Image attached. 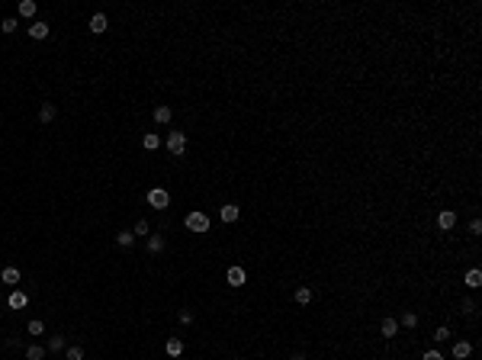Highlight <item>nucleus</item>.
<instances>
[{
	"label": "nucleus",
	"instance_id": "1",
	"mask_svg": "<svg viewBox=\"0 0 482 360\" xmlns=\"http://www.w3.org/2000/svg\"><path fill=\"white\" fill-rule=\"evenodd\" d=\"M148 206H154V209H168L170 206V193L168 190H161V187H154V190H148Z\"/></svg>",
	"mask_w": 482,
	"mask_h": 360
},
{
	"label": "nucleus",
	"instance_id": "2",
	"mask_svg": "<svg viewBox=\"0 0 482 360\" xmlns=\"http://www.w3.org/2000/svg\"><path fill=\"white\" fill-rule=\"evenodd\" d=\"M184 148H187V135L180 129H174V132H168V151L170 154H184Z\"/></svg>",
	"mask_w": 482,
	"mask_h": 360
},
{
	"label": "nucleus",
	"instance_id": "3",
	"mask_svg": "<svg viewBox=\"0 0 482 360\" xmlns=\"http://www.w3.org/2000/svg\"><path fill=\"white\" fill-rule=\"evenodd\" d=\"M187 229H190V232H209V215L199 212V209H196V212H190V215H187Z\"/></svg>",
	"mask_w": 482,
	"mask_h": 360
},
{
	"label": "nucleus",
	"instance_id": "4",
	"mask_svg": "<svg viewBox=\"0 0 482 360\" xmlns=\"http://www.w3.org/2000/svg\"><path fill=\"white\" fill-rule=\"evenodd\" d=\"M225 280L238 290V286H245V270H241V267H229V270H225Z\"/></svg>",
	"mask_w": 482,
	"mask_h": 360
},
{
	"label": "nucleus",
	"instance_id": "5",
	"mask_svg": "<svg viewBox=\"0 0 482 360\" xmlns=\"http://www.w3.org/2000/svg\"><path fill=\"white\" fill-rule=\"evenodd\" d=\"M26 302H29V296H26L23 290H13V293H10V299H7L10 309H26Z\"/></svg>",
	"mask_w": 482,
	"mask_h": 360
},
{
	"label": "nucleus",
	"instance_id": "6",
	"mask_svg": "<svg viewBox=\"0 0 482 360\" xmlns=\"http://www.w3.org/2000/svg\"><path fill=\"white\" fill-rule=\"evenodd\" d=\"M437 225H440L444 232H450L453 225H457V212H450V209H444V212L437 215Z\"/></svg>",
	"mask_w": 482,
	"mask_h": 360
},
{
	"label": "nucleus",
	"instance_id": "7",
	"mask_svg": "<svg viewBox=\"0 0 482 360\" xmlns=\"http://www.w3.org/2000/svg\"><path fill=\"white\" fill-rule=\"evenodd\" d=\"M106 26H109L106 13H93L90 16V32H106Z\"/></svg>",
	"mask_w": 482,
	"mask_h": 360
},
{
	"label": "nucleus",
	"instance_id": "8",
	"mask_svg": "<svg viewBox=\"0 0 482 360\" xmlns=\"http://www.w3.org/2000/svg\"><path fill=\"white\" fill-rule=\"evenodd\" d=\"M170 106H164V103H161V106H154V123H161V126H168L170 123Z\"/></svg>",
	"mask_w": 482,
	"mask_h": 360
},
{
	"label": "nucleus",
	"instance_id": "9",
	"mask_svg": "<svg viewBox=\"0 0 482 360\" xmlns=\"http://www.w3.org/2000/svg\"><path fill=\"white\" fill-rule=\"evenodd\" d=\"M469 354H473V344H469V341H457V344H453V357L457 360L469 357Z\"/></svg>",
	"mask_w": 482,
	"mask_h": 360
},
{
	"label": "nucleus",
	"instance_id": "10",
	"mask_svg": "<svg viewBox=\"0 0 482 360\" xmlns=\"http://www.w3.org/2000/svg\"><path fill=\"white\" fill-rule=\"evenodd\" d=\"M219 215H222V222H235L238 215H241V209H238L235 203H229V206H222V212H219Z\"/></svg>",
	"mask_w": 482,
	"mask_h": 360
},
{
	"label": "nucleus",
	"instance_id": "11",
	"mask_svg": "<svg viewBox=\"0 0 482 360\" xmlns=\"http://www.w3.org/2000/svg\"><path fill=\"white\" fill-rule=\"evenodd\" d=\"M164 351H168L170 357H180V354H184V341H180V338H170L168 344H164Z\"/></svg>",
	"mask_w": 482,
	"mask_h": 360
},
{
	"label": "nucleus",
	"instance_id": "12",
	"mask_svg": "<svg viewBox=\"0 0 482 360\" xmlns=\"http://www.w3.org/2000/svg\"><path fill=\"white\" fill-rule=\"evenodd\" d=\"M379 331H383L386 338H396V331H398V322H396V318H383V325H379Z\"/></svg>",
	"mask_w": 482,
	"mask_h": 360
},
{
	"label": "nucleus",
	"instance_id": "13",
	"mask_svg": "<svg viewBox=\"0 0 482 360\" xmlns=\"http://www.w3.org/2000/svg\"><path fill=\"white\" fill-rule=\"evenodd\" d=\"M39 119H42V123H52L55 119V103H42V106H39Z\"/></svg>",
	"mask_w": 482,
	"mask_h": 360
},
{
	"label": "nucleus",
	"instance_id": "14",
	"mask_svg": "<svg viewBox=\"0 0 482 360\" xmlns=\"http://www.w3.org/2000/svg\"><path fill=\"white\" fill-rule=\"evenodd\" d=\"M64 347H68V341H64V335H52V341H48V347L45 351H64Z\"/></svg>",
	"mask_w": 482,
	"mask_h": 360
},
{
	"label": "nucleus",
	"instance_id": "15",
	"mask_svg": "<svg viewBox=\"0 0 482 360\" xmlns=\"http://www.w3.org/2000/svg\"><path fill=\"white\" fill-rule=\"evenodd\" d=\"M148 251L161 254V251H164V238H161V235H148Z\"/></svg>",
	"mask_w": 482,
	"mask_h": 360
},
{
	"label": "nucleus",
	"instance_id": "16",
	"mask_svg": "<svg viewBox=\"0 0 482 360\" xmlns=\"http://www.w3.org/2000/svg\"><path fill=\"white\" fill-rule=\"evenodd\" d=\"M466 286H469V290H476V286H482V270H469V274H466Z\"/></svg>",
	"mask_w": 482,
	"mask_h": 360
},
{
	"label": "nucleus",
	"instance_id": "17",
	"mask_svg": "<svg viewBox=\"0 0 482 360\" xmlns=\"http://www.w3.org/2000/svg\"><path fill=\"white\" fill-rule=\"evenodd\" d=\"M29 36L32 39H45L48 36V23H32L29 26Z\"/></svg>",
	"mask_w": 482,
	"mask_h": 360
},
{
	"label": "nucleus",
	"instance_id": "18",
	"mask_svg": "<svg viewBox=\"0 0 482 360\" xmlns=\"http://www.w3.org/2000/svg\"><path fill=\"white\" fill-rule=\"evenodd\" d=\"M0 280H3V283H10V286L20 283V270H16V267H7L3 274H0Z\"/></svg>",
	"mask_w": 482,
	"mask_h": 360
},
{
	"label": "nucleus",
	"instance_id": "19",
	"mask_svg": "<svg viewBox=\"0 0 482 360\" xmlns=\"http://www.w3.org/2000/svg\"><path fill=\"white\" fill-rule=\"evenodd\" d=\"M296 302L299 306H309V302H312V290H309V286H299L296 290Z\"/></svg>",
	"mask_w": 482,
	"mask_h": 360
},
{
	"label": "nucleus",
	"instance_id": "20",
	"mask_svg": "<svg viewBox=\"0 0 482 360\" xmlns=\"http://www.w3.org/2000/svg\"><path fill=\"white\" fill-rule=\"evenodd\" d=\"M142 145H145V148H148V151H158V145H161V138H158V135H154V132H148V135H145V138H142Z\"/></svg>",
	"mask_w": 482,
	"mask_h": 360
},
{
	"label": "nucleus",
	"instance_id": "21",
	"mask_svg": "<svg viewBox=\"0 0 482 360\" xmlns=\"http://www.w3.org/2000/svg\"><path fill=\"white\" fill-rule=\"evenodd\" d=\"M132 235H138V238H148V235H151V225H148L145 219H138V222H135V232H132Z\"/></svg>",
	"mask_w": 482,
	"mask_h": 360
},
{
	"label": "nucleus",
	"instance_id": "22",
	"mask_svg": "<svg viewBox=\"0 0 482 360\" xmlns=\"http://www.w3.org/2000/svg\"><path fill=\"white\" fill-rule=\"evenodd\" d=\"M42 357H45V347H39V344L26 347V360H42Z\"/></svg>",
	"mask_w": 482,
	"mask_h": 360
},
{
	"label": "nucleus",
	"instance_id": "23",
	"mask_svg": "<svg viewBox=\"0 0 482 360\" xmlns=\"http://www.w3.org/2000/svg\"><path fill=\"white\" fill-rule=\"evenodd\" d=\"M132 241H135V235H132V232H119V235H116V245H119V248H129Z\"/></svg>",
	"mask_w": 482,
	"mask_h": 360
},
{
	"label": "nucleus",
	"instance_id": "24",
	"mask_svg": "<svg viewBox=\"0 0 482 360\" xmlns=\"http://www.w3.org/2000/svg\"><path fill=\"white\" fill-rule=\"evenodd\" d=\"M398 325H405V328H415V325H418V315H415V312H402Z\"/></svg>",
	"mask_w": 482,
	"mask_h": 360
},
{
	"label": "nucleus",
	"instance_id": "25",
	"mask_svg": "<svg viewBox=\"0 0 482 360\" xmlns=\"http://www.w3.org/2000/svg\"><path fill=\"white\" fill-rule=\"evenodd\" d=\"M36 13V3H32V0H23V3H20V16H32Z\"/></svg>",
	"mask_w": 482,
	"mask_h": 360
},
{
	"label": "nucleus",
	"instance_id": "26",
	"mask_svg": "<svg viewBox=\"0 0 482 360\" xmlns=\"http://www.w3.org/2000/svg\"><path fill=\"white\" fill-rule=\"evenodd\" d=\"M0 29H3V32H16V29H20V23H16L13 16H7V20L0 23Z\"/></svg>",
	"mask_w": 482,
	"mask_h": 360
},
{
	"label": "nucleus",
	"instance_id": "27",
	"mask_svg": "<svg viewBox=\"0 0 482 360\" xmlns=\"http://www.w3.org/2000/svg\"><path fill=\"white\" fill-rule=\"evenodd\" d=\"M64 357L68 360H84V351H81V347H64Z\"/></svg>",
	"mask_w": 482,
	"mask_h": 360
},
{
	"label": "nucleus",
	"instance_id": "28",
	"mask_svg": "<svg viewBox=\"0 0 482 360\" xmlns=\"http://www.w3.org/2000/svg\"><path fill=\"white\" fill-rule=\"evenodd\" d=\"M180 325H193V309H180Z\"/></svg>",
	"mask_w": 482,
	"mask_h": 360
},
{
	"label": "nucleus",
	"instance_id": "29",
	"mask_svg": "<svg viewBox=\"0 0 482 360\" xmlns=\"http://www.w3.org/2000/svg\"><path fill=\"white\" fill-rule=\"evenodd\" d=\"M434 341H450V328H437L434 331Z\"/></svg>",
	"mask_w": 482,
	"mask_h": 360
},
{
	"label": "nucleus",
	"instance_id": "30",
	"mask_svg": "<svg viewBox=\"0 0 482 360\" xmlns=\"http://www.w3.org/2000/svg\"><path fill=\"white\" fill-rule=\"evenodd\" d=\"M42 331H45V325L39 322V318H36V322H29V335H42Z\"/></svg>",
	"mask_w": 482,
	"mask_h": 360
},
{
	"label": "nucleus",
	"instance_id": "31",
	"mask_svg": "<svg viewBox=\"0 0 482 360\" xmlns=\"http://www.w3.org/2000/svg\"><path fill=\"white\" fill-rule=\"evenodd\" d=\"M421 360H444V354H440V351H424V357H421Z\"/></svg>",
	"mask_w": 482,
	"mask_h": 360
},
{
	"label": "nucleus",
	"instance_id": "32",
	"mask_svg": "<svg viewBox=\"0 0 482 360\" xmlns=\"http://www.w3.org/2000/svg\"><path fill=\"white\" fill-rule=\"evenodd\" d=\"M479 232H482V222H479V219H473V222H469V235H479Z\"/></svg>",
	"mask_w": 482,
	"mask_h": 360
},
{
	"label": "nucleus",
	"instance_id": "33",
	"mask_svg": "<svg viewBox=\"0 0 482 360\" xmlns=\"http://www.w3.org/2000/svg\"><path fill=\"white\" fill-rule=\"evenodd\" d=\"M290 360H309V357H306V354H302V351H296V354H293Z\"/></svg>",
	"mask_w": 482,
	"mask_h": 360
}]
</instances>
